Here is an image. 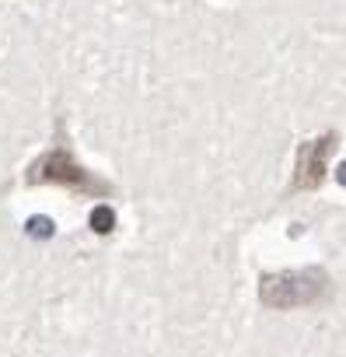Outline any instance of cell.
I'll return each instance as SVG.
<instances>
[{
  "instance_id": "obj_2",
  "label": "cell",
  "mask_w": 346,
  "mask_h": 357,
  "mask_svg": "<svg viewBox=\"0 0 346 357\" xmlns=\"http://www.w3.org/2000/svg\"><path fill=\"white\" fill-rule=\"evenodd\" d=\"M29 183H56V186H70V190H84V193H109L105 183L91 178L67 147H56L49 154H42L32 168H29Z\"/></svg>"
},
{
  "instance_id": "obj_3",
  "label": "cell",
  "mask_w": 346,
  "mask_h": 357,
  "mask_svg": "<svg viewBox=\"0 0 346 357\" xmlns=\"http://www.w3.org/2000/svg\"><path fill=\"white\" fill-rule=\"evenodd\" d=\"M336 144V137H322V140H311L297 151V175H294V190H315L322 186L325 178V158H329V147Z\"/></svg>"
},
{
  "instance_id": "obj_4",
  "label": "cell",
  "mask_w": 346,
  "mask_h": 357,
  "mask_svg": "<svg viewBox=\"0 0 346 357\" xmlns=\"http://www.w3.org/2000/svg\"><path fill=\"white\" fill-rule=\"evenodd\" d=\"M112 225H116V214H112L109 207H95V214H91V228H95L98 235H109Z\"/></svg>"
},
{
  "instance_id": "obj_5",
  "label": "cell",
  "mask_w": 346,
  "mask_h": 357,
  "mask_svg": "<svg viewBox=\"0 0 346 357\" xmlns=\"http://www.w3.org/2000/svg\"><path fill=\"white\" fill-rule=\"evenodd\" d=\"M32 228H36V235H49V228H53V225H49L46 218H36V221H32Z\"/></svg>"
},
{
  "instance_id": "obj_1",
  "label": "cell",
  "mask_w": 346,
  "mask_h": 357,
  "mask_svg": "<svg viewBox=\"0 0 346 357\" xmlns=\"http://www.w3.org/2000/svg\"><path fill=\"white\" fill-rule=\"evenodd\" d=\"M325 273L322 270H287V273H266L259 284V301L266 308H301L322 298Z\"/></svg>"
}]
</instances>
